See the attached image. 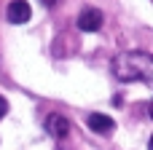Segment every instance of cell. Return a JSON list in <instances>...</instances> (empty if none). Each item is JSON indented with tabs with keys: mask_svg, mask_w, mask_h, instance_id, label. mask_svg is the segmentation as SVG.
<instances>
[{
	"mask_svg": "<svg viewBox=\"0 0 153 150\" xmlns=\"http://www.w3.org/2000/svg\"><path fill=\"white\" fill-rule=\"evenodd\" d=\"M102 27V11L100 8H83L78 13V30L81 32H97Z\"/></svg>",
	"mask_w": 153,
	"mask_h": 150,
	"instance_id": "2",
	"label": "cell"
},
{
	"mask_svg": "<svg viewBox=\"0 0 153 150\" xmlns=\"http://www.w3.org/2000/svg\"><path fill=\"white\" fill-rule=\"evenodd\" d=\"M46 132H48L54 140H65V137L70 134V121H67L65 115H59V113H51V115L46 118Z\"/></svg>",
	"mask_w": 153,
	"mask_h": 150,
	"instance_id": "4",
	"label": "cell"
},
{
	"mask_svg": "<svg viewBox=\"0 0 153 150\" xmlns=\"http://www.w3.org/2000/svg\"><path fill=\"white\" fill-rule=\"evenodd\" d=\"M86 123H89V129L97 132V134H113V129H116L113 118H110V115H102V113H91Z\"/></svg>",
	"mask_w": 153,
	"mask_h": 150,
	"instance_id": "5",
	"label": "cell"
},
{
	"mask_svg": "<svg viewBox=\"0 0 153 150\" xmlns=\"http://www.w3.org/2000/svg\"><path fill=\"white\" fill-rule=\"evenodd\" d=\"M110 72L121 83H153V54L145 51H124L110 62Z\"/></svg>",
	"mask_w": 153,
	"mask_h": 150,
	"instance_id": "1",
	"label": "cell"
},
{
	"mask_svg": "<svg viewBox=\"0 0 153 150\" xmlns=\"http://www.w3.org/2000/svg\"><path fill=\"white\" fill-rule=\"evenodd\" d=\"M5 16H8V21H11V24H24V21H30L32 8H30V3H27V0H11V3H8Z\"/></svg>",
	"mask_w": 153,
	"mask_h": 150,
	"instance_id": "3",
	"label": "cell"
},
{
	"mask_svg": "<svg viewBox=\"0 0 153 150\" xmlns=\"http://www.w3.org/2000/svg\"><path fill=\"white\" fill-rule=\"evenodd\" d=\"M148 150H153V137H151V142H148Z\"/></svg>",
	"mask_w": 153,
	"mask_h": 150,
	"instance_id": "8",
	"label": "cell"
},
{
	"mask_svg": "<svg viewBox=\"0 0 153 150\" xmlns=\"http://www.w3.org/2000/svg\"><path fill=\"white\" fill-rule=\"evenodd\" d=\"M151 115H153V102H151Z\"/></svg>",
	"mask_w": 153,
	"mask_h": 150,
	"instance_id": "9",
	"label": "cell"
},
{
	"mask_svg": "<svg viewBox=\"0 0 153 150\" xmlns=\"http://www.w3.org/2000/svg\"><path fill=\"white\" fill-rule=\"evenodd\" d=\"M5 113H8V102H5V99H3V97H0V118H3V115H5Z\"/></svg>",
	"mask_w": 153,
	"mask_h": 150,
	"instance_id": "6",
	"label": "cell"
},
{
	"mask_svg": "<svg viewBox=\"0 0 153 150\" xmlns=\"http://www.w3.org/2000/svg\"><path fill=\"white\" fill-rule=\"evenodd\" d=\"M43 3H46V5H54V3H56V0H43Z\"/></svg>",
	"mask_w": 153,
	"mask_h": 150,
	"instance_id": "7",
	"label": "cell"
}]
</instances>
